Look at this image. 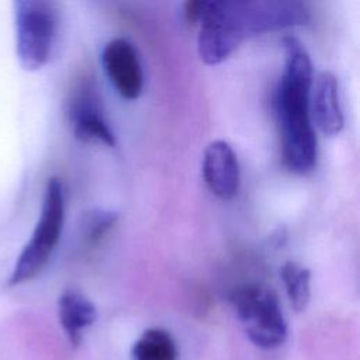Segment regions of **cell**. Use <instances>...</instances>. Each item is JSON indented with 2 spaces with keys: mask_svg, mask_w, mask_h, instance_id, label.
Wrapping results in <instances>:
<instances>
[{
  "mask_svg": "<svg viewBox=\"0 0 360 360\" xmlns=\"http://www.w3.org/2000/svg\"><path fill=\"white\" fill-rule=\"evenodd\" d=\"M302 3L285 0L207 1L198 22V55L208 63L226 60L246 37L305 24Z\"/></svg>",
  "mask_w": 360,
  "mask_h": 360,
  "instance_id": "obj_1",
  "label": "cell"
},
{
  "mask_svg": "<svg viewBox=\"0 0 360 360\" xmlns=\"http://www.w3.org/2000/svg\"><path fill=\"white\" fill-rule=\"evenodd\" d=\"M284 69L274 94V112L281 141L284 166L297 174L316 165V135L309 112L314 82L311 58L295 37H284Z\"/></svg>",
  "mask_w": 360,
  "mask_h": 360,
  "instance_id": "obj_2",
  "label": "cell"
},
{
  "mask_svg": "<svg viewBox=\"0 0 360 360\" xmlns=\"http://www.w3.org/2000/svg\"><path fill=\"white\" fill-rule=\"evenodd\" d=\"M65 210L63 181L59 177H49L38 221L14 263L7 280L8 287L24 284L35 278L45 269L59 243L65 224Z\"/></svg>",
  "mask_w": 360,
  "mask_h": 360,
  "instance_id": "obj_3",
  "label": "cell"
},
{
  "mask_svg": "<svg viewBox=\"0 0 360 360\" xmlns=\"http://www.w3.org/2000/svg\"><path fill=\"white\" fill-rule=\"evenodd\" d=\"M15 55L28 72L44 68L53 52L58 35V10L48 0L14 1Z\"/></svg>",
  "mask_w": 360,
  "mask_h": 360,
  "instance_id": "obj_4",
  "label": "cell"
},
{
  "mask_svg": "<svg viewBox=\"0 0 360 360\" xmlns=\"http://www.w3.org/2000/svg\"><path fill=\"white\" fill-rule=\"evenodd\" d=\"M235 312L249 339L259 347L274 349L287 338V322L277 294L262 284H248L231 295Z\"/></svg>",
  "mask_w": 360,
  "mask_h": 360,
  "instance_id": "obj_5",
  "label": "cell"
},
{
  "mask_svg": "<svg viewBox=\"0 0 360 360\" xmlns=\"http://www.w3.org/2000/svg\"><path fill=\"white\" fill-rule=\"evenodd\" d=\"M66 117L73 135L87 143H103L108 148L115 146V136L111 131L94 89L89 83H80L72 91Z\"/></svg>",
  "mask_w": 360,
  "mask_h": 360,
  "instance_id": "obj_6",
  "label": "cell"
},
{
  "mask_svg": "<svg viewBox=\"0 0 360 360\" xmlns=\"http://www.w3.org/2000/svg\"><path fill=\"white\" fill-rule=\"evenodd\" d=\"M104 72L125 100H136L143 90V70L135 46L125 38L108 41L101 52Z\"/></svg>",
  "mask_w": 360,
  "mask_h": 360,
  "instance_id": "obj_7",
  "label": "cell"
},
{
  "mask_svg": "<svg viewBox=\"0 0 360 360\" xmlns=\"http://www.w3.org/2000/svg\"><path fill=\"white\" fill-rule=\"evenodd\" d=\"M202 179L210 191L222 201H229L238 194L240 169L228 142L217 139L208 143L202 156Z\"/></svg>",
  "mask_w": 360,
  "mask_h": 360,
  "instance_id": "obj_8",
  "label": "cell"
},
{
  "mask_svg": "<svg viewBox=\"0 0 360 360\" xmlns=\"http://www.w3.org/2000/svg\"><path fill=\"white\" fill-rule=\"evenodd\" d=\"M311 120L322 134L338 135L345 125L343 111L339 98V86L333 73L321 72L312 82L309 93Z\"/></svg>",
  "mask_w": 360,
  "mask_h": 360,
  "instance_id": "obj_9",
  "label": "cell"
},
{
  "mask_svg": "<svg viewBox=\"0 0 360 360\" xmlns=\"http://www.w3.org/2000/svg\"><path fill=\"white\" fill-rule=\"evenodd\" d=\"M58 312L60 325L72 343L79 346L84 330L97 319V309L94 304L77 290H66L59 297Z\"/></svg>",
  "mask_w": 360,
  "mask_h": 360,
  "instance_id": "obj_10",
  "label": "cell"
},
{
  "mask_svg": "<svg viewBox=\"0 0 360 360\" xmlns=\"http://www.w3.org/2000/svg\"><path fill=\"white\" fill-rule=\"evenodd\" d=\"M134 360H177V349L173 338L163 329L145 330L132 349Z\"/></svg>",
  "mask_w": 360,
  "mask_h": 360,
  "instance_id": "obj_11",
  "label": "cell"
},
{
  "mask_svg": "<svg viewBox=\"0 0 360 360\" xmlns=\"http://www.w3.org/2000/svg\"><path fill=\"white\" fill-rule=\"evenodd\" d=\"M280 274L292 308L295 311L305 309L311 297L309 270L297 262H285Z\"/></svg>",
  "mask_w": 360,
  "mask_h": 360,
  "instance_id": "obj_12",
  "label": "cell"
},
{
  "mask_svg": "<svg viewBox=\"0 0 360 360\" xmlns=\"http://www.w3.org/2000/svg\"><path fill=\"white\" fill-rule=\"evenodd\" d=\"M118 215L112 211L96 210L91 211L83 222V233L89 243L100 242L104 235L115 225Z\"/></svg>",
  "mask_w": 360,
  "mask_h": 360,
  "instance_id": "obj_13",
  "label": "cell"
},
{
  "mask_svg": "<svg viewBox=\"0 0 360 360\" xmlns=\"http://www.w3.org/2000/svg\"><path fill=\"white\" fill-rule=\"evenodd\" d=\"M204 7H205V1H187L184 3L183 6V15H184V20L188 22V24H198L200 20H201V15H202V11H204Z\"/></svg>",
  "mask_w": 360,
  "mask_h": 360,
  "instance_id": "obj_14",
  "label": "cell"
}]
</instances>
